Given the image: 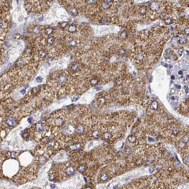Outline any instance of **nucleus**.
I'll use <instances>...</instances> for the list:
<instances>
[{
  "mask_svg": "<svg viewBox=\"0 0 189 189\" xmlns=\"http://www.w3.org/2000/svg\"><path fill=\"white\" fill-rule=\"evenodd\" d=\"M48 130H49L48 128L46 121L38 122L32 126L30 129V132L31 136L34 139L40 141L44 138Z\"/></svg>",
  "mask_w": 189,
  "mask_h": 189,
  "instance_id": "5",
  "label": "nucleus"
},
{
  "mask_svg": "<svg viewBox=\"0 0 189 189\" xmlns=\"http://www.w3.org/2000/svg\"><path fill=\"white\" fill-rule=\"evenodd\" d=\"M86 142L85 137L76 136L67 144V151L70 157L79 156L85 148Z\"/></svg>",
  "mask_w": 189,
  "mask_h": 189,
  "instance_id": "2",
  "label": "nucleus"
},
{
  "mask_svg": "<svg viewBox=\"0 0 189 189\" xmlns=\"http://www.w3.org/2000/svg\"><path fill=\"white\" fill-rule=\"evenodd\" d=\"M171 79L174 80L175 79L174 76V75H172L171 77Z\"/></svg>",
  "mask_w": 189,
  "mask_h": 189,
  "instance_id": "33",
  "label": "nucleus"
},
{
  "mask_svg": "<svg viewBox=\"0 0 189 189\" xmlns=\"http://www.w3.org/2000/svg\"><path fill=\"white\" fill-rule=\"evenodd\" d=\"M183 48H180V49H179V50H178V54H179V55H180V56H181L182 55V54H183Z\"/></svg>",
  "mask_w": 189,
  "mask_h": 189,
  "instance_id": "28",
  "label": "nucleus"
},
{
  "mask_svg": "<svg viewBox=\"0 0 189 189\" xmlns=\"http://www.w3.org/2000/svg\"><path fill=\"white\" fill-rule=\"evenodd\" d=\"M149 31L147 30H143L139 32L137 35V39L142 41L145 42L149 40Z\"/></svg>",
  "mask_w": 189,
  "mask_h": 189,
  "instance_id": "15",
  "label": "nucleus"
},
{
  "mask_svg": "<svg viewBox=\"0 0 189 189\" xmlns=\"http://www.w3.org/2000/svg\"><path fill=\"white\" fill-rule=\"evenodd\" d=\"M189 27H186L185 29L183 31V33L185 34L188 35L189 34Z\"/></svg>",
  "mask_w": 189,
  "mask_h": 189,
  "instance_id": "27",
  "label": "nucleus"
},
{
  "mask_svg": "<svg viewBox=\"0 0 189 189\" xmlns=\"http://www.w3.org/2000/svg\"><path fill=\"white\" fill-rule=\"evenodd\" d=\"M129 38L128 34L126 30H123L120 32L118 35V38L119 40L121 41L126 40L127 39Z\"/></svg>",
  "mask_w": 189,
  "mask_h": 189,
  "instance_id": "17",
  "label": "nucleus"
},
{
  "mask_svg": "<svg viewBox=\"0 0 189 189\" xmlns=\"http://www.w3.org/2000/svg\"><path fill=\"white\" fill-rule=\"evenodd\" d=\"M3 122H4L6 126H8L10 127L16 126L17 124L16 117L12 114H8L4 118Z\"/></svg>",
  "mask_w": 189,
  "mask_h": 189,
  "instance_id": "12",
  "label": "nucleus"
},
{
  "mask_svg": "<svg viewBox=\"0 0 189 189\" xmlns=\"http://www.w3.org/2000/svg\"><path fill=\"white\" fill-rule=\"evenodd\" d=\"M36 81L39 83H40L43 81V79L40 76H38V77H37V78H36Z\"/></svg>",
  "mask_w": 189,
  "mask_h": 189,
  "instance_id": "26",
  "label": "nucleus"
},
{
  "mask_svg": "<svg viewBox=\"0 0 189 189\" xmlns=\"http://www.w3.org/2000/svg\"><path fill=\"white\" fill-rule=\"evenodd\" d=\"M47 160V158L46 156H43V155L39 156L37 160V164H38L39 166H40V165H43V164L46 163Z\"/></svg>",
  "mask_w": 189,
  "mask_h": 189,
  "instance_id": "19",
  "label": "nucleus"
},
{
  "mask_svg": "<svg viewBox=\"0 0 189 189\" xmlns=\"http://www.w3.org/2000/svg\"><path fill=\"white\" fill-rule=\"evenodd\" d=\"M183 159L184 164L189 166V152H186L183 154Z\"/></svg>",
  "mask_w": 189,
  "mask_h": 189,
  "instance_id": "22",
  "label": "nucleus"
},
{
  "mask_svg": "<svg viewBox=\"0 0 189 189\" xmlns=\"http://www.w3.org/2000/svg\"><path fill=\"white\" fill-rule=\"evenodd\" d=\"M56 30H57V29L54 27L51 26H44L43 36H51V35H52L55 33Z\"/></svg>",
  "mask_w": 189,
  "mask_h": 189,
  "instance_id": "14",
  "label": "nucleus"
},
{
  "mask_svg": "<svg viewBox=\"0 0 189 189\" xmlns=\"http://www.w3.org/2000/svg\"><path fill=\"white\" fill-rule=\"evenodd\" d=\"M1 122H2V116L0 111V123H1Z\"/></svg>",
  "mask_w": 189,
  "mask_h": 189,
  "instance_id": "30",
  "label": "nucleus"
},
{
  "mask_svg": "<svg viewBox=\"0 0 189 189\" xmlns=\"http://www.w3.org/2000/svg\"><path fill=\"white\" fill-rule=\"evenodd\" d=\"M171 51H172V50H171V49L169 48H167V49H166V54L167 55H169V54H171Z\"/></svg>",
  "mask_w": 189,
  "mask_h": 189,
  "instance_id": "29",
  "label": "nucleus"
},
{
  "mask_svg": "<svg viewBox=\"0 0 189 189\" xmlns=\"http://www.w3.org/2000/svg\"><path fill=\"white\" fill-rule=\"evenodd\" d=\"M55 167L58 173L60 181L72 176L77 168L75 164L72 162L55 165Z\"/></svg>",
  "mask_w": 189,
  "mask_h": 189,
  "instance_id": "4",
  "label": "nucleus"
},
{
  "mask_svg": "<svg viewBox=\"0 0 189 189\" xmlns=\"http://www.w3.org/2000/svg\"><path fill=\"white\" fill-rule=\"evenodd\" d=\"M78 168V171L81 173V174H83L85 175H86L88 176V174L89 172V167L88 166L87 164L86 163H83V164H80L79 166L77 167Z\"/></svg>",
  "mask_w": 189,
  "mask_h": 189,
  "instance_id": "16",
  "label": "nucleus"
},
{
  "mask_svg": "<svg viewBox=\"0 0 189 189\" xmlns=\"http://www.w3.org/2000/svg\"><path fill=\"white\" fill-rule=\"evenodd\" d=\"M110 95L106 92H101L97 94L94 103L99 108L109 106L111 102Z\"/></svg>",
  "mask_w": 189,
  "mask_h": 189,
  "instance_id": "7",
  "label": "nucleus"
},
{
  "mask_svg": "<svg viewBox=\"0 0 189 189\" xmlns=\"http://www.w3.org/2000/svg\"><path fill=\"white\" fill-rule=\"evenodd\" d=\"M181 141L185 143H189V134L184 135L181 138Z\"/></svg>",
  "mask_w": 189,
  "mask_h": 189,
  "instance_id": "23",
  "label": "nucleus"
},
{
  "mask_svg": "<svg viewBox=\"0 0 189 189\" xmlns=\"http://www.w3.org/2000/svg\"><path fill=\"white\" fill-rule=\"evenodd\" d=\"M165 66H166V67H167V65L166 64V65H165Z\"/></svg>",
  "mask_w": 189,
  "mask_h": 189,
  "instance_id": "35",
  "label": "nucleus"
},
{
  "mask_svg": "<svg viewBox=\"0 0 189 189\" xmlns=\"http://www.w3.org/2000/svg\"><path fill=\"white\" fill-rule=\"evenodd\" d=\"M44 26L39 24H31L27 27V32L29 34V40L31 45L35 44L36 40H39L43 36Z\"/></svg>",
  "mask_w": 189,
  "mask_h": 189,
  "instance_id": "6",
  "label": "nucleus"
},
{
  "mask_svg": "<svg viewBox=\"0 0 189 189\" xmlns=\"http://www.w3.org/2000/svg\"><path fill=\"white\" fill-rule=\"evenodd\" d=\"M68 25L69 24L67 22H61L58 23V29L60 31L65 32Z\"/></svg>",
  "mask_w": 189,
  "mask_h": 189,
  "instance_id": "20",
  "label": "nucleus"
},
{
  "mask_svg": "<svg viewBox=\"0 0 189 189\" xmlns=\"http://www.w3.org/2000/svg\"><path fill=\"white\" fill-rule=\"evenodd\" d=\"M79 25H78L74 24H72L71 25H68V26L66 27L65 31V34L70 35H73L75 34L78 32V31Z\"/></svg>",
  "mask_w": 189,
  "mask_h": 189,
  "instance_id": "13",
  "label": "nucleus"
},
{
  "mask_svg": "<svg viewBox=\"0 0 189 189\" xmlns=\"http://www.w3.org/2000/svg\"><path fill=\"white\" fill-rule=\"evenodd\" d=\"M59 2L72 16H76L79 15L78 10L73 5L72 1H60Z\"/></svg>",
  "mask_w": 189,
  "mask_h": 189,
  "instance_id": "9",
  "label": "nucleus"
},
{
  "mask_svg": "<svg viewBox=\"0 0 189 189\" xmlns=\"http://www.w3.org/2000/svg\"><path fill=\"white\" fill-rule=\"evenodd\" d=\"M20 93H21V94H23V95L25 94V93H26V90L25 89L23 90H21V92H20Z\"/></svg>",
  "mask_w": 189,
  "mask_h": 189,
  "instance_id": "31",
  "label": "nucleus"
},
{
  "mask_svg": "<svg viewBox=\"0 0 189 189\" xmlns=\"http://www.w3.org/2000/svg\"><path fill=\"white\" fill-rule=\"evenodd\" d=\"M178 74H180V75L183 74V72H182V71L180 70V71L178 72Z\"/></svg>",
  "mask_w": 189,
  "mask_h": 189,
  "instance_id": "32",
  "label": "nucleus"
},
{
  "mask_svg": "<svg viewBox=\"0 0 189 189\" xmlns=\"http://www.w3.org/2000/svg\"><path fill=\"white\" fill-rule=\"evenodd\" d=\"M176 19H175L173 18L167 17L166 18L163 20V21L166 24L170 25L176 22Z\"/></svg>",
  "mask_w": 189,
  "mask_h": 189,
  "instance_id": "21",
  "label": "nucleus"
},
{
  "mask_svg": "<svg viewBox=\"0 0 189 189\" xmlns=\"http://www.w3.org/2000/svg\"><path fill=\"white\" fill-rule=\"evenodd\" d=\"M137 139L136 136L135 135L131 134L128 136L127 139V143L128 144H133L134 145H136L137 144Z\"/></svg>",
  "mask_w": 189,
  "mask_h": 189,
  "instance_id": "18",
  "label": "nucleus"
},
{
  "mask_svg": "<svg viewBox=\"0 0 189 189\" xmlns=\"http://www.w3.org/2000/svg\"><path fill=\"white\" fill-rule=\"evenodd\" d=\"M177 92H178V91L175 89L172 88L171 90V91H170V95H174V94H176Z\"/></svg>",
  "mask_w": 189,
  "mask_h": 189,
  "instance_id": "24",
  "label": "nucleus"
},
{
  "mask_svg": "<svg viewBox=\"0 0 189 189\" xmlns=\"http://www.w3.org/2000/svg\"><path fill=\"white\" fill-rule=\"evenodd\" d=\"M179 42L180 44H182V45H184L186 43V40L183 39H181V40H179Z\"/></svg>",
  "mask_w": 189,
  "mask_h": 189,
  "instance_id": "25",
  "label": "nucleus"
},
{
  "mask_svg": "<svg viewBox=\"0 0 189 189\" xmlns=\"http://www.w3.org/2000/svg\"><path fill=\"white\" fill-rule=\"evenodd\" d=\"M52 2L50 1H24V6L29 12L43 13L50 8Z\"/></svg>",
  "mask_w": 189,
  "mask_h": 189,
  "instance_id": "3",
  "label": "nucleus"
},
{
  "mask_svg": "<svg viewBox=\"0 0 189 189\" xmlns=\"http://www.w3.org/2000/svg\"><path fill=\"white\" fill-rule=\"evenodd\" d=\"M150 56L145 47L143 46H136L134 51L131 55L132 60L135 64L138 66L139 70H145V66L149 62Z\"/></svg>",
  "mask_w": 189,
  "mask_h": 189,
  "instance_id": "1",
  "label": "nucleus"
},
{
  "mask_svg": "<svg viewBox=\"0 0 189 189\" xmlns=\"http://www.w3.org/2000/svg\"><path fill=\"white\" fill-rule=\"evenodd\" d=\"M178 111L182 115H189V99L183 101L178 108Z\"/></svg>",
  "mask_w": 189,
  "mask_h": 189,
  "instance_id": "11",
  "label": "nucleus"
},
{
  "mask_svg": "<svg viewBox=\"0 0 189 189\" xmlns=\"http://www.w3.org/2000/svg\"><path fill=\"white\" fill-rule=\"evenodd\" d=\"M161 1H153L148 6V13L150 18L153 20L159 17L163 7L161 5Z\"/></svg>",
  "mask_w": 189,
  "mask_h": 189,
  "instance_id": "8",
  "label": "nucleus"
},
{
  "mask_svg": "<svg viewBox=\"0 0 189 189\" xmlns=\"http://www.w3.org/2000/svg\"><path fill=\"white\" fill-rule=\"evenodd\" d=\"M8 1H0V18L9 19V4Z\"/></svg>",
  "mask_w": 189,
  "mask_h": 189,
  "instance_id": "10",
  "label": "nucleus"
},
{
  "mask_svg": "<svg viewBox=\"0 0 189 189\" xmlns=\"http://www.w3.org/2000/svg\"><path fill=\"white\" fill-rule=\"evenodd\" d=\"M51 187L52 188H54L55 187V185L54 184H51Z\"/></svg>",
  "mask_w": 189,
  "mask_h": 189,
  "instance_id": "34",
  "label": "nucleus"
}]
</instances>
